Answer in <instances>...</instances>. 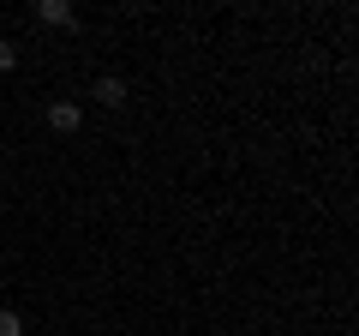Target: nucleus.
Returning <instances> with one entry per match:
<instances>
[{
  "label": "nucleus",
  "instance_id": "1",
  "mask_svg": "<svg viewBox=\"0 0 359 336\" xmlns=\"http://www.w3.org/2000/svg\"><path fill=\"white\" fill-rule=\"evenodd\" d=\"M78 127H84V108H78V103H48V132H60V138H72Z\"/></svg>",
  "mask_w": 359,
  "mask_h": 336
},
{
  "label": "nucleus",
  "instance_id": "2",
  "mask_svg": "<svg viewBox=\"0 0 359 336\" xmlns=\"http://www.w3.org/2000/svg\"><path fill=\"white\" fill-rule=\"evenodd\" d=\"M90 96H96V103H102V108H120V103H126V78H120V72H102V78H96V84H90Z\"/></svg>",
  "mask_w": 359,
  "mask_h": 336
},
{
  "label": "nucleus",
  "instance_id": "3",
  "mask_svg": "<svg viewBox=\"0 0 359 336\" xmlns=\"http://www.w3.org/2000/svg\"><path fill=\"white\" fill-rule=\"evenodd\" d=\"M36 18H42V25H54V30L78 25V13H72V6H66V0H36Z\"/></svg>",
  "mask_w": 359,
  "mask_h": 336
},
{
  "label": "nucleus",
  "instance_id": "4",
  "mask_svg": "<svg viewBox=\"0 0 359 336\" xmlns=\"http://www.w3.org/2000/svg\"><path fill=\"white\" fill-rule=\"evenodd\" d=\"M0 336H25V318L13 306H0Z\"/></svg>",
  "mask_w": 359,
  "mask_h": 336
},
{
  "label": "nucleus",
  "instance_id": "5",
  "mask_svg": "<svg viewBox=\"0 0 359 336\" xmlns=\"http://www.w3.org/2000/svg\"><path fill=\"white\" fill-rule=\"evenodd\" d=\"M13 66H18V42L0 37V72H13Z\"/></svg>",
  "mask_w": 359,
  "mask_h": 336
}]
</instances>
